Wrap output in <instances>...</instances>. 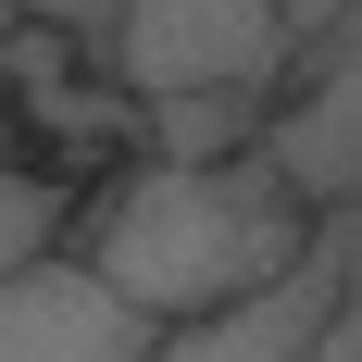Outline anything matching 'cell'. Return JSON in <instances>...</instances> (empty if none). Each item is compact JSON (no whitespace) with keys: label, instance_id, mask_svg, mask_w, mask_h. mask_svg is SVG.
I'll list each match as a JSON object with an SVG mask.
<instances>
[{"label":"cell","instance_id":"277c9868","mask_svg":"<svg viewBox=\"0 0 362 362\" xmlns=\"http://www.w3.org/2000/svg\"><path fill=\"white\" fill-rule=\"evenodd\" d=\"M350 37H325L313 50V75H300L288 112H262V163H275V187H288L300 213H350V163H362V100H350Z\"/></svg>","mask_w":362,"mask_h":362},{"label":"cell","instance_id":"3957f363","mask_svg":"<svg viewBox=\"0 0 362 362\" xmlns=\"http://www.w3.org/2000/svg\"><path fill=\"white\" fill-rule=\"evenodd\" d=\"M0 362H163V337L88 275L75 250L0 275Z\"/></svg>","mask_w":362,"mask_h":362},{"label":"cell","instance_id":"5b68a950","mask_svg":"<svg viewBox=\"0 0 362 362\" xmlns=\"http://www.w3.org/2000/svg\"><path fill=\"white\" fill-rule=\"evenodd\" d=\"M262 88H163V100H138V138L150 163H238V150H262Z\"/></svg>","mask_w":362,"mask_h":362},{"label":"cell","instance_id":"8992f818","mask_svg":"<svg viewBox=\"0 0 362 362\" xmlns=\"http://www.w3.org/2000/svg\"><path fill=\"white\" fill-rule=\"evenodd\" d=\"M63 175H37V163H0V275H25V262L63 250Z\"/></svg>","mask_w":362,"mask_h":362},{"label":"cell","instance_id":"6da1fadb","mask_svg":"<svg viewBox=\"0 0 362 362\" xmlns=\"http://www.w3.org/2000/svg\"><path fill=\"white\" fill-rule=\"evenodd\" d=\"M313 225L262 150L238 163H125L112 200L88 213V275H100L150 337H187V325H225V313H250L300 250H313Z\"/></svg>","mask_w":362,"mask_h":362},{"label":"cell","instance_id":"7a4b0ae2","mask_svg":"<svg viewBox=\"0 0 362 362\" xmlns=\"http://www.w3.org/2000/svg\"><path fill=\"white\" fill-rule=\"evenodd\" d=\"M112 88L125 100H163V88H262L288 75V25L275 0H112Z\"/></svg>","mask_w":362,"mask_h":362},{"label":"cell","instance_id":"52a82bcc","mask_svg":"<svg viewBox=\"0 0 362 362\" xmlns=\"http://www.w3.org/2000/svg\"><path fill=\"white\" fill-rule=\"evenodd\" d=\"M13 25H50V37H100L112 0H13Z\"/></svg>","mask_w":362,"mask_h":362},{"label":"cell","instance_id":"ba28073f","mask_svg":"<svg viewBox=\"0 0 362 362\" xmlns=\"http://www.w3.org/2000/svg\"><path fill=\"white\" fill-rule=\"evenodd\" d=\"M0 163H13V125H0Z\"/></svg>","mask_w":362,"mask_h":362}]
</instances>
